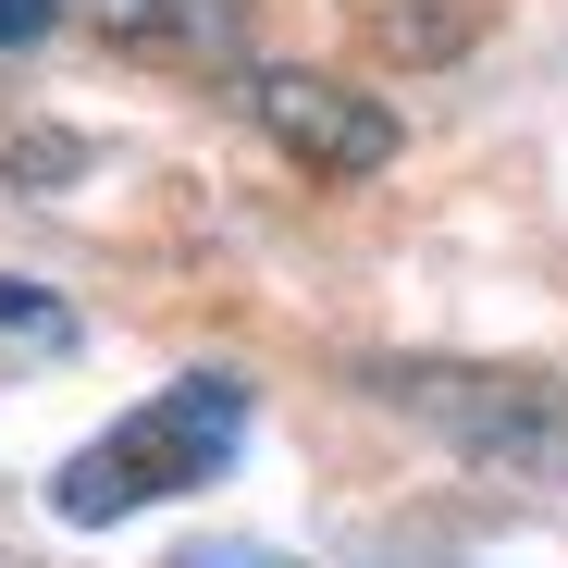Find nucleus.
Instances as JSON below:
<instances>
[{
    "label": "nucleus",
    "mask_w": 568,
    "mask_h": 568,
    "mask_svg": "<svg viewBox=\"0 0 568 568\" xmlns=\"http://www.w3.org/2000/svg\"><path fill=\"white\" fill-rule=\"evenodd\" d=\"M235 433H247V384H235V371H185L173 396H149L136 420H112L100 445L62 469L50 507H62V519H124V507H149V495H173V483H199V469H223Z\"/></svg>",
    "instance_id": "obj_2"
},
{
    "label": "nucleus",
    "mask_w": 568,
    "mask_h": 568,
    "mask_svg": "<svg viewBox=\"0 0 568 568\" xmlns=\"http://www.w3.org/2000/svg\"><path fill=\"white\" fill-rule=\"evenodd\" d=\"M185 568H272V556H247V544H199Z\"/></svg>",
    "instance_id": "obj_8"
},
{
    "label": "nucleus",
    "mask_w": 568,
    "mask_h": 568,
    "mask_svg": "<svg viewBox=\"0 0 568 568\" xmlns=\"http://www.w3.org/2000/svg\"><path fill=\"white\" fill-rule=\"evenodd\" d=\"M62 26V0H0V50H38Z\"/></svg>",
    "instance_id": "obj_6"
},
{
    "label": "nucleus",
    "mask_w": 568,
    "mask_h": 568,
    "mask_svg": "<svg viewBox=\"0 0 568 568\" xmlns=\"http://www.w3.org/2000/svg\"><path fill=\"white\" fill-rule=\"evenodd\" d=\"M87 26L136 62H235L247 50V0H87Z\"/></svg>",
    "instance_id": "obj_4"
},
{
    "label": "nucleus",
    "mask_w": 568,
    "mask_h": 568,
    "mask_svg": "<svg viewBox=\"0 0 568 568\" xmlns=\"http://www.w3.org/2000/svg\"><path fill=\"white\" fill-rule=\"evenodd\" d=\"M358 26H371V50H396V62H445L483 13H469V0H371Z\"/></svg>",
    "instance_id": "obj_5"
},
{
    "label": "nucleus",
    "mask_w": 568,
    "mask_h": 568,
    "mask_svg": "<svg viewBox=\"0 0 568 568\" xmlns=\"http://www.w3.org/2000/svg\"><path fill=\"white\" fill-rule=\"evenodd\" d=\"M247 124L297 161V173H322V185H358V173H384L396 161V112H384V87H346V74H310V62H260L247 74Z\"/></svg>",
    "instance_id": "obj_3"
},
{
    "label": "nucleus",
    "mask_w": 568,
    "mask_h": 568,
    "mask_svg": "<svg viewBox=\"0 0 568 568\" xmlns=\"http://www.w3.org/2000/svg\"><path fill=\"white\" fill-rule=\"evenodd\" d=\"M0 322H13V334H62V310H50V297H26V284H0Z\"/></svg>",
    "instance_id": "obj_7"
},
{
    "label": "nucleus",
    "mask_w": 568,
    "mask_h": 568,
    "mask_svg": "<svg viewBox=\"0 0 568 568\" xmlns=\"http://www.w3.org/2000/svg\"><path fill=\"white\" fill-rule=\"evenodd\" d=\"M433 445H457L483 483H531V495H568V384L544 371H457V358H396L371 371Z\"/></svg>",
    "instance_id": "obj_1"
}]
</instances>
